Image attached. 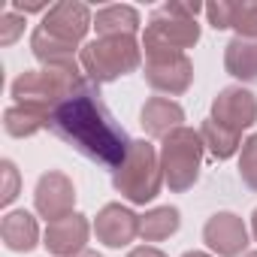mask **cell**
<instances>
[{"mask_svg": "<svg viewBox=\"0 0 257 257\" xmlns=\"http://www.w3.org/2000/svg\"><path fill=\"white\" fill-rule=\"evenodd\" d=\"M49 131L64 140L70 149H76L79 155H85L88 161L115 170L127 149H131V137L127 131L112 118V112L106 109V103L100 100V88L79 94L73 100H67L64 106H58L52 112Z\"/></svg>", "mask_w": 257, "mask_h": 257, "instance_id": "obj_1", "label": "cell"}, {"mask_svg": "<svg viewBox=\"0 0 257 257\" xmlns=\"http://www.w3.org/2000/svg\"><path fill=\"white\" fill-rule=\"evenodd\" d=\"M97 85L82 73V67H73V70L40 67V70H25L22 76H16L10 85V94L19 106H37V109L52 115L67 100L88 94Z\"/></svg>", "mask_w": 257, "mask_h": 257, "instance_id": "obj_2", "label": "cell"}, {"mask_svg": "<svg viewBox=\"0 0 257 257\" xmlns=\"http://www.w3.org/2000/svg\"><path fill=\"white\" fill-rule=\"evenodd\" d=\"M164 170H161V155L149 140H134L127 149L124 161L112 170V188L134 206L155 203L164 188Z\"/></svg>", "mask_w": 257, "mask_h": 257, "instance_id": "obj_3", "label": "cell"}, {"mask_svg": "<svg viewBox=\"0 0 257 257\" xmlns=\"http://www.w3.org/2000/svg\"><path fill=\"white\" fill-rule=\"evenodd\" d=\"M82 73L100 88L143 67V43L137 37H97L79 52Z\"/></svg>", "mask_w": 257, "mask_h": 257, "instance_id": "obj_4", "label": "cell"}, {"mask_svg": "<svg viewBox=\"0 0 257 257\" xmlns=\"http://www.w3.org/2000/svg\"><path fill=\"white\" fill-rule=\"evenodd\" d=\"M161 170H164V182L170 185L173 194H185L197 185L200 170H203V137L194 127H179L167 140H161Z\"/></svg>", "mask_w": 257, "mask_h": 257, "instance_id": "obj_5", "label": "cell"}, {"mask_svg": "<svg viewBox=\"0 0 257 257\" xmlns=\"http://www.w3.org/2000/svg\"><path fill=\"white\" fill-rule=\"evenodd\" d=\"M200 25L197 19H182V16H173L170 10H158L152 13V19L146 22L143 28V52L146 55H155V52H182L188 55V49H194L200 43Z\"/></svg>", "mask_w": 257, "mask_h": 257, "instance_id": "obj_6", "label": "cell"}, {"mask_svg": "<svg viewBox=\"0 0 257 257\" xmlns=\"http://www.w3.org/2000/svg\"><path fill=\"white\" fill-rule=\"evenodd\" d=\"M143 76L152 91L173 100L194 85V61L182 52H155V55H146Z\"/></svg>", "mask_w": 257, "mask_h": 257, "instance_id": "obj_7", "label": "cell"}, {"mask_svg": "<svg viewBox=\"0 0 257 257\" xmlns=\"http://www.w3.org/2000/svg\"><path fill=\"white\" fill-rule=\"evenodd\" d=\"M40 28L49 37H55V40H61L73 49H82L88 31L94 28V13H91V7L79 4V0H61V4H55L43 16Z\"/></svg>", "mask_w": 257, "mask_h": 257, "instance_id": "obj_8", "label": "cell"}, {"mask_svg": "<svg viewBox=\"0 0 257 257\" xmlns=\"http://www.w3.org/2000/svg\"><path fill=\"white\" fill-rule=\"evenodd\" d=\"M34 209L49 224L73 215L76 212V185H73V179L61 170L43 173L37 179V188H34Z\"/></svg>", "mask_w": 257, "mask_h": 257, "instance_id": "obj_9", "label": "cell"}, {"mask_svg": "<svg viewBox=\"0 0 257 257\" xmlns=\"http://www.w3.org/2000/svg\"><path fill=\"white\" fill-rule=\"evenodd\" d=\"M218 124L230 127L236 134H245L257 124V97L242 88V85H230V88H221L212 100V115Z\"/></svg>", "mask_w": 257, "mask_h": 257, "instance_id": "obj_10", "label": "cell"}, {"mask_svg": "<svg viewBox=\"0 0 257 257\" xmlns=\"http://www.w3.org/2000/svg\"><path fill=\"white\" fill-rule=\"evenodd\" d=\"M203 242L215 257H242L248 248V227L236 212H215L203 224Z\"/></svg>", "mask_w": 257, "mask_h": 257, "instance_id": "obj_11", "label": "cell"}, {"mask_svg": "<svg viewBox=\"0 0 257 257\" xmlns=\"http://www.w3.org/2000/svg\"><path fill=\"white\" fill-rule=\"evenodd\" d=\"M94 233V224L88 221V215L82 212H73L61 221H52L46 224L43 230V245L52 257H76L85 251L88 239Z\"/></svg>", "mask_w": 257, "mask_h": 257, "instance_id": "obj_12", "label": "cell"}, {"mask_svg": "<svg viewBox=\"0 0 257 257\" xmlns=\"http://www.w3.org/2000/svg\"><path fill=\"white\" fill-rule=\"evenodd\" d=\"M94 236L106 248H127L140 236V215L131 206L106 203L94 218Z\"/></svg>", "mask_w": 257, "mask_h": 257, "instance_id": "obj_13", "label": "cell"}, {"mask_svg": "<svg viewBox=\"0 0 257 257\" xmlns=\"http://www.w3.org/2000/svg\"><path fill=\"white\" fill-rule=\"evenodd\" d=\"M140 124H143L146 137L167 140L173 131L185 127V109H182V103H176L170 97H149L140 109Z\"/></svg>", "mask_w": 257, "mask_h": 257, "instance_id": "obj_14", "label": "cell"}, {"mask_svg": "<svg viewBox=\"0 0 257 257\" xmlns=\"http://www.w3.org/2000/svg\"><path fill=\"white\" fill-rule=\"evenodd\" d=\"M0 242L13 254H28L37 245H43V233L37 218L28 209H10L0 221Z\"/></svg>", "mask_w": 257, "mask_h": 257, "instance_id": "obj_15", "label": "cell"}, {"mask_svg": "<svg viewBox=\"0 0 257 257\" xmlns=\"http://www.w3.org/2000/svg\"><path fill=\"white\" fill-rule=\"evenodd\" d=\"M143 28V16L137 7L112 4L94 13V31L97 37H137Z\"/></svg>", "mask_w": 257, "mask_h": 257, "instance_id": "obj_16", "label": "cell"}, {"mask_svg": "<svg viewBox=\"0 0 257 257\" xmlns=\"http://www.w3.org/2000/svg\"><path fill=\"white\" fill-rule=\"evenodd\" d=\"M31 52H34V58H37L43 67H52V70H73V67H82L79 58H76L82 49H73V46H67V43L49 37L40 25H37L34 34H31Z\"/></svg>", "mask_w": 257, "mask_h": 257, "instance_id": "obj_17", "label": "cell"}, {"mask_svg": "<svg viewBox=\"0 0 257 257\" xmlns=\"http://www.w3.org/2000/svg\"><path fill=\"white\" fill-rule=\"evenodd\" d=\"M224 70L242 85H257V40L233 37L224 46Z\"/></svg>", "mask_w": 257, "mask_h": 257, "instance_id": "obj_18", "label": "cell"}, {"mask_svg": "<svg viewBox=\"0 0 257 257\" xmlns=\"http://www.w3.org/2000/svg\"><path fill=\"white\" fill-rule=\"evenodd\" d=\"M49 121H52V115L37 106L13 103L4 109V131L13 140H28V137H37L40 131H49Z\"/></svg>", "mask_w": 257, "mask_h": 257, "instance_id": "obj_19", "label": "cell"}, {"mask_svg": "<svg viewBox=\"0 0 257 257\" xmlns=\"http://www.w3.org/2000/svg\"><path fill=\"white\" fill-rule=\"evenodd\" d=\"M182 227V212L176 206H155L140 215V239L143 242H164L176 236Z\"/></svg>", "mask_w": 257, "mask_h": 257, "instance_id": "obj_20", "label": "cell"}, {"mask_svg": "<svg viewBox=\"0 0 257 257\" xmlns=\"http://www.w3.org/2000/svg\"><path fill=\"white\" fill-rule=\"evenodd\" d=\"M200 137H203L206 152H209L215 161H230L233 155L242 152V143H245L242 134H236V131H230V127L218 124L215 118H206V121L200 124Z\"/></svg>", "mask_w": 257, "mask_h": 257, "instance_id": "obj_21", "label": "cell"}, {"mask_svg": "<svg viewBox=\"0 0 257 257\" xmlns=\"http://www.w3.org/2000/svg\"><path fill=\"white\" fill-rule=\"evenodd\" d=\"M239 179L248 191L257 194V134L245 137L242 152H239Z\"/></svg>", "mask_w": 257, "mask_h": 257, "instance_id": "obj_22", "label": "cell"}, {"mask_svg": "<svg viewBox=\"0 0 257 257\" xmlns=\"http://www.w3.org/2000/svg\"><path fill=\"white\" fill-rule=\"evenodd\" d=\"M239 40H257V4L254 0H236V10H233V28Z\"/></svg>", "mask_w": 257, "mask_h": 257, "instance_id": "obj_23", "label": "cell"}, {"mask_svg": "<svg viewBox=\"0 0 257 257\" xmlns=\"http://www.w3.org/2000/svg\"><path fill=\"white\" fill-rule=\"evenodd\" d=\"M0 176H4V191H0V203L4 206H13L16 197L22 194V173L16 167V161L4 158L0 161Z\"/></svg>", "mask_w": 257, "mask_h": 257, "instance_id": "obj_24", "label": "cell"}, {"mask_svg": "<svg viewBox=\"0 0 257 257\" xmlns=\"http://www.w3.org/2000/svg\"><path fill=\"white\" fill-rule=\"evenodd\" d=\"M25 16H19V13H13V10H7L4 16H0V46L4 49H10V46H16L19 43V37L25 34Z\"/></svg>", "mask_w": 257, "mask_h": 257, "instance_id": "obj_25", "label": "cell"}, {"mask_svg": "<svg viewBox=\"0 0 257 257\" xmlns=\"http://www.w3.org/2000/svg\"><path fill=\"white\" fill-rule=\"evenodd\" d=\"M233 10H236V0H215V4H206V19L215 31H230Z\"/></svg>", "mask_w": 257, "mask_h": 257, "instance_id": "obj_26", "label": "cell"}, {"mask_svg": "<svg viewBox=\"0 0 257 257\" xmlns=\"http://www.w3.org/2000/svg\"><path fill=\"white\" fill-rule=\"evenodd\" d=\"M10 10L19 13V16H31V13H43V16H46L52 7H49V4H25V0H13Z\"/></svg>", "mask_w": 257, "mask_h": 257, "instance_id": "obj_27", "label": "cell"}, {"mask_svg": "<svg viewBox=\"0 0 257 257\" xmlns=\"http://www.w3.org/2000/svg\"><path fill=\"white\" fill-rule=\"evenodd\" d=\"M127 257H167V254L161 248H155V245H137V248L127 251Z\"/></svg>", "mask_w": 257, "mask_h": 257, "instance_id": "obj_28", "label": "cell"}, {"mask_svg": "<svg viewBox=\"0 0 257 257\" xmlns=\"http://www.w3.org/2000/svg\"><path fill=\"white\" fill-rule=\"evenodd\" d=\"M251 236H254V242H257V209L251 212Z\"/></svg>", "mask_w": 257, "mask_h": 257, "instance_id": "obj_29", "label": "cell"}, {"mask_svg": "<svg viewBox=\"0 0 257 257\" xmlns=\"http://www.w3.org/2000/svg\"><path fill=\"white\" fill-rule=\"evenodd\" d=\"M182 257H215V254H209V251H185Z\"/></svg>", "mask_w": 257, "mask_h": 257, "instance_id": "obj_30", "label": "cell"}, {"mask_svg": "<svg viewBox=\"0 0 257 257\" xmlns=\"http://www.w3.org/2000/svg\"><path fill=\"white\" fill-rule=\"evenodd\" d=\"M76 257H103V254H97V251H88V248H85V251H82V254H76Z\"/></svg>", "mask_w": 257, "mask_h": 257, "instance_id": "obj_31", "label": "cell"}, {"mask_svg": "<svg viewBox=\"0 0 257 257\" xmlns=\"http://www.w3.org/2000/svg\"><path fill=\"white\" fill-rule=\"evenodd\" d=\"M242 257H257V251H245V254H242Z\"/></svg>", "mask_w": 257, "mask_h": 257, "instance_id": "obj_32", "label": "cell"}]
</instances>
